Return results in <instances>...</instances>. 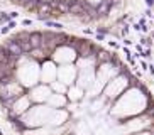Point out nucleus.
Returning a JSON list of instances; mask_svg holds the SVG:
<instances>
[{
    "label": "nucleus",
    "mask_w": 154,
    "mask_h": 135,
    "mask_svg": "<svg viewBox=\"0 0 154 135\" xmlns=\"http://www.w3.org/2000/svg\"><path fill=\"white\" fill-rule=\"evenodd\" d=\"M53 94V91H51L49 86L46 85H41V86H34L31 91H29V98H31V101H36V103H42V101H48L49 100V96Z\"/></svg>",
    "instance_id": "f257e3e1"
},
{
    "label": "nucleus",
    "mask_w": 154,
    "mask_h": 135,
    "mask_svg": "<svg viewBox=\"0 0 154 135\" xmlns=\"http://www.w3.org/2000/svg\"><path fill=\"white\" fill-rule=\"evenodd\" d=\"M2 47H4V49L7 51L12 58H15V59H20L22 56H26V54H24V51H22V47H20V44H19L14 37H10V39L5 40L4 44H2Z\"/></svg>",
    "instance_id": "f03ea898"
},
{
    "label": "nucleus",
    "mask_w": 154,
    "mask_h": 135,
    "mask_svg": "<svg viewBox=\"0 0 154 135\" xmlns=\"http://www.w3.org/2000/svg\"><path fill=\"white\" fill-rule=\"evenodd\" d=\"M56 76H58V69H56L54 63L53 61H44V64H42V78L41 80L44 81V83H53V81H56Z\"/></svg>",
    "instance_id": "7ed1b4c3"
},
{
    "label": "nucleus",
    "mask_w": 154,
    "mask_h": 135,
    "mask_svg": "<svg viewBox=\"0 0 154 135\" xmlns=\"http://www.w3.org/2000/svg\"><path fill=\"white\" fill-rule=\"evenodd\" d=\"M66 118H68V113L64 112V110H53L48 125L49 127H63L66 123Z\"/></svg>",
    "instance_id": "20e7f679"
},
{
    "label": "nucleus",
    "mask_w": 154,
    "mask_h": 135,
    "mask_svg": "<svg viewBox=\"0 0 154 135\" xmlns=\"http://www.w3.org/2000/svg\"><path fill=\"white\" fill-rule=\"evenodd\" d=\"M58 78L64 85H71L73 80H75V69H73V66H61L58 69Z\"/></svg>",
    "instance_id": "39448f33"
},
{
    "label": "nucleus",
    "mask_w": 154,
    "mask_h": 135,
    "mask_svg": "<svg viewBox=\"0 0 154 135\" xmlns=\"http://www.w3.org/2000/svg\"><path fill=\"white\" fill-rule=\"evenodd\" d=\"M48 103H49L51 108H63L66 105V98H64V94H58V93H53L48 100Z\"/></svg>",
    "instance_id": "423d86ee"
},
{
    "label": "nucleus",
    "mask_w": 154,
    "mask_h": 135,
    "mask_svg": "<svg viewBox=\"0 0 154 135\" xmlns=\"http://www.w3.org/2000/svg\"><path fill=\"white\" fill-rule=\"evenodd\" d=\"M68 98L71 101H80L83 98V88H78V86H69L68 88Z\"/></svg>",
    "instance_id": "0eeeda50"
},
{
    "label": "nucleus",
    "mask_w": 154,
    "mask_h": 135,
    "mask_svg": "<svg viewBox=\"0 0 154 135\" xmlns=\"http://www.w3.org/2000/svg\"><path fill=\"white\" fill-rule=\"evenodd\" d=\"M51 91H54L58 94H64V93H68V85H64L61 81H53L51 83Z\"/></svg>",
    "instance_id": "6e6552de"
},
{
    "label": "nucleus",
    "mask_w": 154,
    "mask_h": 135,
    "mask_svg": "<svg viewBox=\"0 0 154 135\" xmlns=\"http://www.w3.org/2000/svg\"><path fill=\"white\" fill-rule=\"evenodd\" d=\"M31 46L32 49L42 46V32H31Z\"/></svg>",
    "instance_id": "1a4fd4ad"
},
{
    "label": "nucleus",
    "mask_w": 154,
    "mask_h": 135,
    "mask_svg": "<svg viewBox=\"0 0 154 135\" xmlns=\"http://www.w3.org/2000/svg\"><path fill=\"white\" fill-rule=\"evenodd\" d=\"M46 26L48 27H53V29H56V31H59V29H61V24H58V22H53V20H46Z\"/></svg>",
    "instance_id": "9d476101"
},
{
    "label": "nucleus",
    "mask_w": 154,
    "mask_h": 135,
    "mask_svg": "<svg viewBox=\"0 0 154 135\" xmlns=\"http://www.w3.org/2000/svg\"><path fill=\"white\" fill-rule=\"evenodd\" d=\"M17 15H19L17 12H10V19H15V17H17Z\"/></svg>",
    "instance_id": "9b49d317"
}]
</instances>
